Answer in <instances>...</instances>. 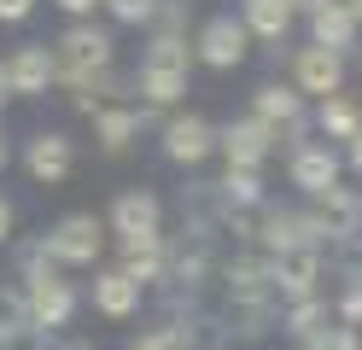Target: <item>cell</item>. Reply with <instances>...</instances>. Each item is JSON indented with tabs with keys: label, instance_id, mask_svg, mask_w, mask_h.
Returning a JSON list of instances; mask_svg holds the SVG:
<instances>
[{
	"label": "cell",
	"instance_id": "6da1fadb",
	"mask_svg": "<svg viewBox=\"0 0 362 350\" xmlns=\"http://www.w3.org/2000/svg\"><path fill=\"white\" fill-rule=\"evenodd\" d=\"M24 310H30V327H64L76 315V292L71 280H59V269L47 263V251H24Z\"/></svg>",
	"mask_w": 362,
	"mask_h": 350
},
{
	"label": "cell",
	"instance_id": "7a4b0ae2",
	"mask_svg": "<svg viewBox=\"0 0 362 350\" xmlns=\"http://www.w3.org/2000/svg\"><path fill=\"white\" fill-rule=\"evenodd\" d=\"M111 59H117V41H111V30H100L94 18L71 23L59 41H53V64H59V82H88V76H105Z\"/></svg>",
	"mask_w": 362,
	"mask_h": 350
},
{
	"label": "cell",
	"instance_id": "3957f363",
	"mask_svg": "<svg viewBox=\"0 0 362 350\" xmlns=\"http://www.w3.org/2000/svg\"><path fill=\"white\" fill-rule=\"evenodd\" d=\"M41 251H47V263L94 269V263H100V251H105V222L94 216V210H76V216L53 222V233L41 240Z\"/></svg>",
	"mask_w": 362,
	"mask_h": 350
},
{
	"label": "cell",
	"instance_id": "277c9868",
	"mask_svg": "<svg viewBox=\"0 0 362 350\" xmlns=\"http://www.w3.org/2000/svg\"><path fill=\"white\" fill-rule=\"evenodd\" d=\"M245 53H252V35H245V23L234 12H216L199 23V35H193V59L199 64H211V70H240Z\"/></svg>",
	"mask_w": 362,
	"mask_h": 350
},
{
	"label": "cell",
	"instance_id": "5b68a950",
	"mask_svg": "<svg viewBox=\"0 0 362 350\" xmlns=\"http://www.w3.org/2000/svg\"><path fill=\"white\" fill-rule=\"evenodd\" d=\"M105 228L117 233V245L123 240H152V233H164V204H158L152 187H123V193L111 199Z\"/></svg>",
	"mask_w": 362,
	"mask_h": 350
},
{
	"label": "cell",
	"instance_id": "8992f818",
	"mask_svg": "<svg viewBox=\"0 0 362 350\" xmlns=\"http://www.w3.org/2000/svg\"><path fill=\"white\" fill-rule=\"evenodd\" d=\"M339 152L327 146V140H298L292 146V158H286V181L298 187V193H310V199H322V193H333L339 187Z\"/></svg>",
	"mask_w": 362,
	"mask_h": 350
},
{
	"label": "cell",
	"instance_id": "52a82bcc",
	"mask_svg": "<svg viewBox=\"0 0 362 350\" xmlns=\"http://www.w3.org/2000/svg\"><path fill=\"white\" fill-rule=\"evenodd\" d=\"M275 129H263L257 117H234L228 129H216V152L228 158V170H257L263 175V163H269V152H275Z\"/></svg>",
	"mask_w": 362,
	"mask_h": 350
},
{
	"label": "cell",
	"instance_id": "ba28073f",
	"mask_svg": "<svg viewBox=\"0 0 362 350\" xmlns=\"http://www.w3.org/2000/svg\"><path fill=\"white\" fill-rule=\"evenodd\" d=\"M24 170L35 187H59V181H71L76 170V140L64 134V129H41L30 134V146H24Z\"/></svg>",
	"mask_w": 362,
	"mask_h": 350
},
{
	"label": "cell",
	"instance_id": "9c48e42d",
	"mask_svg": "<svg viewBox=\"0 0 362 350\" xmlns=\"http://www.w3.org/2000/svg\"><path fill=\"white\" fill-rule=\"evenodd\" d=\"M292 88H298V100H333V93H345V59L327 53V47H298L292 53Z\"/></svg>",
	"mask_w": 362,
	"mask_h": 350
},
{
	"label": "cell",
	"instance_id": "30bf717a",
	"mask_svg": "<svg viewBox=\"0 0 362 350\" xmlns=\"http://www.w3.org/2000/svg\"><path fill=\"white\" fill-rule=\"evenodd\" d=\"M0 70H6V88L18 93V100H41V93L59 82V64H53V47L47 41H24Z\"/></svg>",
	"mask_w": 362,
	"mask_h": 350
},
{
	"label": "cell",
	"instance_id": "8fae6325",
	"mask_svg": "<svg viewBox=\"0 0 362 350\" xmlns=\"http://www.w3.org/2000/svg\"><path fill=\"white\" fill-rule=\"evenodd\" d=\"M216 152V123H205V117L193 111H175L164 123V158L181 163V170H193V163H205Z\"/></svg>",
	"mask_w": 362,
	"mask_h": 350
},
{
	"label": "cell",
	"instance_id": "7c38bea8",
	"mask_svg": "<svg viewBox=\"0 0 362 350\" xmlns=\"http://www.w3.org/2000/svg\"><path fill=\"white\" fill-rule=\"evenodd\" d=\"M269 280H275V292L286 303H304L315 298V280H322V251L315 245H292L281 257H269Z\"/></svg>",
	"mask_w": 362,
	"mask_h": 350
},
{
	"label": "cell",
	"instance_id": "4fadbf2b",
	"mask_svg": "<svg viewBox=\"0 0 362 350\" xmlns=\"http://www.w3.org/2000/svg\"><path fill=\"white\" fill-rule=\"evenodd\" d=\"M304 18H310V47H327V53H339V59H345L356 47V35H362L345 0H310Z\"/></svg>",
	"mask_w": 362,
	"mask_h": 350
},
{
	"label": "cell",
	"instance_id": "5bb4252c",
	"mask_svg": "<svg viewBox=\"0 0 362 350\" xmlns=\"http://www.w3.org/2000/svg\"><path fill=\"white\" fill-rule=\"evenodd\" d=\"M252 117H257V123L263 129H298L304 123V100H298V88H292V82H263L257 93H252Z\"/></svg>",
	"mask_w": 362,
	"mask_h": 350
},
{
	"label": "cell",
	"instance_id": "9a60e30c",
	"mask_svg": "<svg viewBox=\"0 0 362 350\" xmlns=\"http://www.w3.org/2000/svg\"><path fill=\"white\" fill-rule=\"evenodd\" d=\"M146 123H152L146 105H141V111H134V105H100V111H94V140H100L105 152H129L134 134H141Z\"/></svg>",
	"mask_w": 362,
	"mask_h": 350
},
{
	"label": "cell",
	"instance_id": "2e32d148",
	"mask_svg": "<svg viewBox=\"0 0 362 350\" xmlns=\"http://www.w3.org/2000/svg\"><path fill=\"white\" fill-rule=\"evenodd\" d=\"M292 18H298V0H245V18L240 23H245V35H252V41H269L281 53Z\"/></svg>",
	"mask_w": 362,
	"mask_h": 350
},
{
	"label": "cell",
	"instance_id": "e0dca14e",
	"mask_svg": "<svg viewBox=\"0 0 362 350\" xmlns=\"http://www.w3.org/2000/svg\"><path fill=\"white\" fill-rule=\"evenodd\" d=\"M94 310L105 321H129L134 310H141V286H134L123 269H100L94 274Z\"/></svg>",
	"mask_w": 362,
	"mask_h": 350
},
{
	"label": "cell",
	"instance_id": "ac0fdd59",
	"mask_svg": "<svg viewBox=\"0 0 362 350\" xmlns=\"http://www.w3.org/2000/svg\"><path fill=\"white\" fill-rule=\"evenodd\" d=\"M170 263V251H164V233H152V240H123V274L134 280V286H146V280H158Z\"/></svg>",
	"mask_w": 362,
	"mask_h": 350
},
{
	"label": "cell",
	"instance_id": "d6986e66",
	"mask_svg": "<svg viewBox=\"0 0 362 350\" xmlns=\"http://www.w3.org/2000/svg\"><path fill=\"white\" fill-rule=\"evenodd\" d=\"M134 88L146 93V111H170V105H181V93H187V70H158V64H141Z\"/></svg>",
	"mask_w": 362,
	"mask_h": 350
},
{
	"label": "cell",
	"instance_id": "ffe728a7",
	"mask_svg": "<svg viewBox=\"0 0 362 350\" xmlns=\"http://www.w3.org/2000/svg\"><path fill=\"white\" fill-rule=\"evenodd\" d=\"M315 129L327 140H356L362 134V105L351 93H333V100H322V111H315Z\"/></svg>",
	"mask_w": 362,
	"mask_h": 350
},
{
	"label": "cell",
	"instance_id": "44dd1931",
	"mask_svg": "<svg viewBox=\"0 0 362 350\" xmlns=\"http://www.w3.org/2000/svg\"><path fill=\"white\" fill-rule=\"evenodd\" d=\"M216 199L228 204V210H257L263 204V175L257 170H228L216 181Z\"/></svg>",
	"mask_w": 362,
	"mask_h": 350
},
{
	"label": "cell",
	"instance_id": "7402d4cb",
	"mask_svg": "<svg viewBox=\"0 0 362 350\" xmlns=\"http://www.w3.org/2000/svg\"><path fill=\"white\" fill-rule=\"evenodd\" d=\"M141 64L187 70V64H193V47H187V35H152V47H146V59H141Z\"/></svg>",
	"mask_w": 362,
	"mask_h": 350
},
{
	"label": "cell",
	"instance_id": "603a6c76",
	"mask_svg": "<svg viewBox=\"0 0 362 350\" xmlns=\"http://www.w3.org/2000/svg\"><path fill=\"white\" fill-rule=\"evenodd\" d=\"M322 321H327V303L322 298H304V303H292V310H286V333L310 344L315 333H322Z\"/></svg>",
	"mask_w": 362,
	"mask_h": 350
},
{
	"label": "cell",
	"instance_id": "cb8c5ba5",
	"mask_svg": "<svg viewBox=\"0 0 362 350\" xmlns=\"http://www.w3.org/2000/svg\"><path fill=\"white\" fill-rule=\"evenodd\" d=\"M100 6L117 18V23H152V12H158V0H100Z\"/></svg>",
	"mask_w": 362,
	"mask_h": 350
},
{
	"label": "cell",
	"instance_id": "d4e9b609",
	"mask_svg": "<svg viewBox=\"0 0 362 350\" xmlns=\"http://www.w3.org/2000/svg\"><path fill=\"white\" fill-rule=\"evenodd\" d=\"M310 350H362V339H356V327H322L310 339Z\"/></svg>",
	"mask_w": 362,
	"mask_h": 350
},
{
	"label": "cell",
	"instance_id": "484cf974",
	"mask_svg": "<svg viewBox=\"0 0 362 350\" xmlns=\"http://www.w3.org/2000/svg\"><path fill=\"white\" fill-rule=\"evenodd\" d=\"M339 327H362V274L345 280V298H339Z\"/></svg>",
	"mask_w": 362,
	"mask_h": 350
},
{
	"label": "cell",
	"instance_id": "4316f807",
	"mask_svg": "<svg viewBox=\"0 0 362 350\" xmlns=\"http://www.w3.org/2000/svg\"><path fill=\"white\" fill-rule=\"evenodd\" d=\"M134 350H187V333H181V327H158V333L134 339Z\"/></svg>",
	"mask_w": 362,
	"mask_h": 350
},
{
	"label": "cell",
	"instance_id": "83f0119b",
	"mask_svg": "<svg viewBox=\"0 0 362 350\" xmlns=\"http://www.w3.org/2000/svg\"><path fill=\"white\" fill-rule=\"evenodd\" d=\"M35 12V0H0V23H24Z\"/></svg>",
	"mask_w": 362,
	"mask_h": 350
},
{
	"label": "cell",
	"instance_id": "f1b7e54d",
	"mask_svg": "<svg viewBox=\"0 0 362 350\" xmlns=\"http://www.w3.org/2000/svg\"><path fill=\"white\" fill-rule=\"evenodd\" d=\"M53 6H59V12H71V23H82V18H94L100 0H53Z\"/></svg>",
	"mask_w": 362,
	"mask_h": 350
},
{
	"label": "cell",
	"instance_id": "f546056e",
	"mask_svg": "<svg viewBox=\"0 0 362 350\" xmlns=\"http://www.w3.org/2000/svg\"><path fill=\"white\" fill-rule=\"evenodd\" d=\"M6 240H12V204L0 199V245H6Z\"/></svg>",
	"mask_w": 362,
	"mask_h": 350
},
{
	"label": "cell",
	"instance_id": "4dcf8cb0",
	"mask_svg": "<svg viewBox=\"0 0 362 350\" xmlns=\"http://www.w3.org/2000/svg\"><path fill=\"white\" fill-rule=\"evenodd\" d=\"M345 146H351V170L362 175V134H356V140H345Z\"/></svg>",
	"mask_w": 362,
	"mask_h": 350
},
{
	"label": "cell",
	"instance_id": "1f68e13d",
	"mask_svg": "<svg viewBox=\"0 0 362 350\" xmlns=\"http://www.w3.org/2000/svg\"><path fill=\"white\" fill-rule=\"evenodd\" d=\"M6 100H12V88H6V70H0V111H6Z\"/></svg>",
	"mask_w": 362,
	"mask_h": 350
},
{
	"label": "cell",
	"instance_id": "d6a6232c",
	"mask_svg": "<svg viewBox=\"0 0 362 350\" xmlns=\"http://www.w3.org/2000/svg\"><path fill=\"white\" fill-rule=\"evenodd\" d=\"M345 6H351V18H356V30H362V0H345Z\"/></svg>",
	"mask_w": 362,
	"mask_h": 350
},
{
	"label": "cell",
	"instance_id": "836d02e7",
	"mask_svg": "<svg viewBox=\"0 0 362 350\" xmlns=\"http://www.w3.org/2000/svg\"><path fill=\"white\" fill-rule=\"evenodd\" d=\"M6 158H12V146H6V134H0V170H6Z\"/></svg>",
	"mask_w": 362,
	"mask_h": 350
}]
</instances>
